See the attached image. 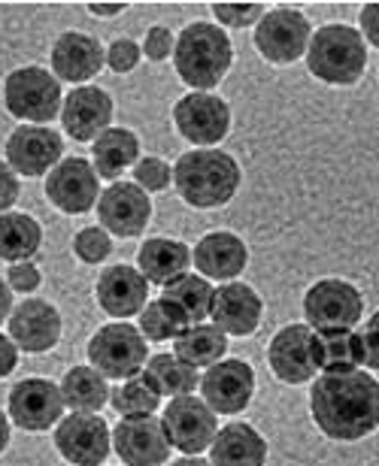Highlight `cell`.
I'll return each mask as SVG.
<instances>
[{
    "label": "cell",
    "mask_w": 379,
    "mask_h": 466,
    "mask_svg": "<svg viewBox=\"0 0 379 466\" xmlns=\"http://www.w3.org/2000/svg\"><path fill=\"white\" fill-rule=\"evenodd\" d=\"M177 358L186 360L189 367H212L225 358L228 351V337L216 324H191L177 337Z\"/></svg>",
    "instance_id": "d6a6232c"
},
{
    "label": "cell",
    "mask_w": 379,
    "mask_h": 466,
    "mask_svg": "<svg viewBox=\"0 0 379 466\" xmlns=\"http://www.w3.org/2000/svg\"><path fill=\"white\" fill-rule=\"evenodd\" d=\"M200 394L212 412L240 415L252 403L255 372L246 360H219L200 376Z\"/></svg>",
    "instance_id": "2e32d148"
},
{
    "label": "cell",
    "mask_w": 379,
    "mask_h": 466,
    "mask_svg": "<svg viewBox=\"0 0 379 466\" xmlns=\"http://www.w3.org/2000/svg\"><path fill=\"white\" fill-rule=\"evenodd\" d=\"M212 294L216 288L210 285V279L186 273L164 288L161 300L186 328H191V324H203V319L212 312Z\"/></svg>",
    "instance_id": "f1b7e54d"
},
{
    "label": "cell",
    "mask_w": 379,
    "mask_h": 466,
    "mask_svg": "<svg viewBox=\"0 0 379 466\" xmlns=\"http://www.w3.org/2000/svg\"><path fill=\"white\" fill-rule=\"evenodd\" d=\"M364 346V367L379 370V312L371 315V321L364 324V330L358 333Z\"/></svg>",
    "instance_id": "b9f144b4"
},
{
    "label": "cell",
    "mask_w": 379,
    "mask_h": 466,
    "mask_svg": "<svg viewBox=\"0 0 379 466\" xmlns=\"http://www.w3.org/2000/svg\"><path fill=\"white\" fill-rule=\"evenodd\" d=\"M137 161H140V139H137L134 130L107 127L95 139V161H91V167H95L97 179L118 182V176Z\"/></svg>",
    "instance_id": "83f0119b"
},
{
    "label": "cell",
    "mask_w": 379,
    "mask_h": 466,
    "mask_svg": "<svg viewBox=\"0 0 379 466\" xmlns=\"http://www.w3.org/2000/svg\"><path fill=\"white\" fill-rule=\"evenodd\" d=\"M109 403H113V409L122 418H134V415H155L161 397L140 372L134 379H125V385H118L116 390H109Z\"/></svg>",
    "instance_id": "836d02e7"
},
{
    "label": "cell",
    "mask_w": 379,
    "mask_h": 466,
    "mask_svg": "<svg viewBox=\"0 0 379 466\" xmlns=\"http://www.w3.org/2000/svg\"><path fill=\"white\" fill-rule=\"evenodd\" d=\"M109 427L104 418L88 412H73L55 427V449L73 466H104L109 458Z\"/></svg>",
    "instance_id": "7c38bea8"
},
{
    "label": "cell",
    "mask_w": 379,
    "mask_h": 466,
    "mask_svg": "<svg viewBox=\"0 0 379 466\" xmlns=\"http://www.w3.org/2000/svg\"><path fill=\"white\" fill-rule=\"evenodd\" d=\"M170 182H173V170L161 157H143V161L134 164V185H140L146 194L168 191Z\"/></svg>",
    "instance_id": "8d00e7d4"
},
{
    "label": "cell",
    "mask_w": 379,
    "mask_h": 466,
    "mask_svg": "<svg viewBox=\"0 0 379 466\" xmlns=\"http://www.w3.org/2000/svg\"><path fill=\"white\" fill-rule=\"evenodd\" d=\"M267 442L252 424H228L210 445L212 466H264Z\"/></svg>",
    "instance_id": "484cf974"
},
{
    "label": "cell",
    "mask_w": 379,
    "mask_h": 466,
    "mask_svg": "<svg viewBox=\"0 0 379 466\" xmlns=\"http://www.w3.org/2000/svg\"><path fill=\"white\" fill-rule=\"evenodd\" d=\"M95 294H97L100 309H104L109 319H131V315L143 312L146 297H149V282L143 279L140 269L118 264L100 273Z\"/></svg>",
    "instance_id": "603a6c76"
},
{
    "label": "cell",
    "mask_w": 379,
    "mask_h": 466,
    "mask_svg": "<svg viewBox=\"0 0 379 466\" xmlns=\"http://www.w3.org/2000/svg\"><path fill=\"white\" fill-rule=\"evenodd\" d=\"M173 46H177V40H173V34L168 31L164 25H155L149 27V34H146V43H143V55L149 61H164L173 55Z\"/></svg>",
    "instance_id": "60d3db41"
},
{
    "label": "cell",
    "mask_w": 379,
    "mask_h": 466,
    "mask_svg": "<svg viewBox=\"0 0 379 466\" xmlns=\"http://www.w3.org/2000/svg\"><path fill=\"white\" fill-rule=\"evenodd\" d=\"M173 125L189 143L210 148L221 143L230 130V109L221 97L210 91H191L173 106Z\"/></svg>",
    "instance_id": "8fae6325"
},
{
    "label": "cell",
    "mask_w": 379,
    "mask_h": 466,
    "mask_svg": "<svg viewBox=\"0 0 379 466\" xmlns=\"http://www.w3.org/2000/svg\"><path fill=\"white\" fill-rule=\"evenodd\" d=\"M364 315V297L343 279H322L303 294V319L310 330H355Z\"/></svg>",
    "instance_id": "52a82bcc"
},
{
    "label": "cell",
    "mask_w": 379,
    "mask_h": 466,
    "mask_svg": "<svg viewBox=\"0 0 379 466\" xmlns=\"http://www.w3.org/2000/svg\"><path fill=\"white\" fill-rule=\"evenodd\" d=\"M15 363H18V349H15V342L4 337L0 333V379H6L9 372L15 370Z\"/></svg>",
    "instance_id": "f6af8a7d"
},
{
    "label": "cell",
    "mask_w": 379,
    "mask_h": 466,
    "mask_svg": "<svg viewBox=\"0 0 379 466\" xmlns=\"http://www.w3.org/2000/svg\"><path fill=\"white\" fill-rule=\"evenodd\" d=\"M113 97L97 86H77L61 104V125L77 143H95L113 121Z\"/></svg>",
    "instance_id": "ffe728a7"
},
{
    "label": "cell",
    "mask_w": 379,
    "mask_h": 466,
    "mask_svg": "<svg viewBox=\"0 0 379 466\" xmlns=\"http://www.w3.org/2000/svg\"><path fill=\"white\" fill-rule=\"evenodd\" d=\"M46 198L52 200L55 209L67 212V216H86L88 209H95L100 198V179L91 161H86V157H64L46 176Z\"/></svg>",
    "instance_id": "4fadbf2b"
},
{
    "label": "cell",
    "mask_w": 379,
    "mask_h": 466,
    "mask_svg": "<svg viewBox=\"0 0 379 466\" xmlns=\"http://www.w3.org/2000/svg\"><path fill=\"white\" fill-rule=\"evenodd\" d=\"M61 161H64V139L52 127L43 125L15 127L6 139V164L15 176H25V179L49 176Z\"/></svg>",
    "instance_id": "30bf717a"
},
{
    "label": "cell",
    "mask_w": 379,
    "mask_h": 466,
    "mask_svg": "<svg viewBox=\"0 0 379 466\" xmlns=\"http://www.w3.org/2000/svg\"><path fill=\"white\" fill-rule=\"evenodd\" d=\"M43 246V228L34 216L25 212H4L0 216V260L22 264L31 260Z\"/></svg>",
    "instance_id": "f546056e"
},
{
    "label": "cell",
    "mask_w": 379,
    "mask_h": 466,
    "mask_svg": "<svg viewBox=\"0 0 379 466\" xmlns=\"http://www.w3.org/2000/svg\"><path fill=\"white\" fill-rule=\"evenodd\" d=\"M182 330H186V324H182L177 315H173L168 306H164L161 297L143 306V312H140V333H143V339L168 342V339H177Z\"/></svg>",
    "instance_id": "e575fe53"
},
{
    "label": "cell",
    "mask_w": 379,
    "mask_h": 466,
    "mask_svg": "<svg viewBox=\"0 0 379 466\" xmlns=\"http://www.w3.org/2000/svg\"><path fill=\"white\" fill-rule=\"evenodd\" d=\"M113 449L128 466H161L170 458V442L161 418L134 415L118 418L113 431Z\"/></svg>",
    "instance_id": "5bb4252c"
},
{
    "label": "cell",
    "mask_w": 379,
    "mask_h": 466,
    "mask_svg": "<svg viewBox=\"0 0 379 466\" xmlns=\"http://www.w3.org/2000/svg\"><path fill=\"white\" fill-rule=\"evenodd\" d=\"M267 360L276 379L285 385H303L316 376V360H312V330L307 324H289L282 328L267 346Z\"/></svg>",
    "instance_id": "7402d4cb"
},
{
    "label": "cell",
    "mask_w": 379,
    "mask_h": 466,
    "mask_svg": "<svg viewBox=\"0 0 379 466\" xmlns=\"http://www.w3.org/2000/svg\"><path fill=\"white\" fill-rule=\"evenodd\" d=\"M161 424L164 433H168L170 449H179L189 458H198L200 451H207L219 433L216 412L194 394L173 397L168 409H164Z\"/></svg>",
    "instance_id": "ba28073f"
},
{
    "label": "cell",
    "mask_w": 379,
    "mask_h": 466,
    "mask_svg": "<svg viewBox=\"0 0 379 466\" xmlns=\"http://www.w3.org/2000/svg\"><path fill=\"white\" fill-rule=\"evenodd\" d=\"M230 61H234L230 36L210 22L186 25L177 36V46H173V64H177L179 79L194 91L216 88L228 76Z\"/></svg>",
    "instance_id": "3957f363"
},
{
    "label": "cell",
    "mask_w": 379,
    "mask_h": 466,
    "mask_svg": "<svg viewBox=\"0 0 379 466\" xmlns=\"http://www.w3.org/2000/svg\"><path fill=\"white\" fill-rule=\"evenodd\" d=\"M6 324H9V339L15 342V349H22L27 354L52 351L61 339V312L49 300H40V297L18 303L9 312Z\"/></svg>",
    "instance_id": "ac0fdd59"
},
{
    "label": "cell",
    "mask_w": 379,
    "mask_h": 466,
    "mask_svg": "<svg viewBox=\"0 0 379 466\" xmlns=\"http://www.w3.org/2000/svg\"><path fill=\"white\" fill-rule=\"evenodd\" d=\"M240 164L228 152L216 148H194V152L179 155L173 167V185L179 198L194 209H216L234 200L240 188Z\"/></svg>",
    "instance_id": "7a4b0ae2"
},
{
    "label": "cell",
    "mask_w": 379,
    "mask_h": 466,
    "mask_svg": "<svg viewBox=\"0 0 379 466\" xmlns=\"http://www.w3.org/2000/svg\"><path fill=\"white\" fill-rule=\"evenodd\" d=\"M64 415L61 388L49 379H22L9 390V418L27 433H43Z\"/></svg>",
    "instance_id": "9a60e30c"
},
{
    "label": "cell",
    "mask_w": 379,
    "mask_h": 466,
    "mask_svg": "<svg viewBox=\"0 0 379 466\" xmlns=\"http://www.w3.org/2000/svg\"><path fill=\"white\" fill-rule=\"evenodd\" d=\"M264 303L246 282H225L212 294V324L225 337H252L261 324Z\"/></svg>",
    "instance_id": "44dd1931"
},
{
    "label": "cell",
    "mask_w": 379,
    "mask_h": 466,
    "mask_svg": "<svg viewBox=\"0 0 379 466\" xmlns=\"http://www.w3.org/2000/svg\"><path fill=\"white\" fill-rule=\"evenodd\" d=\"M140 58H143V49L134 40H128V36L116 40L107 49V67L118 73V76H122V73H131L137 64H140Z\"/></svg>",
    "instance_id": "f35d334b"
},
{
    "label": "cell",
    "mask_w": 379,
    "mask_h": 466,
    "mask_svg": "<svg viewBox=\"0 0 379 466\" xmlns=\"http://www.w3.org/2000/svg\"><path fill=\"white\" fill-rule=\"evenodd\" d=\"M88 13L97 18H113L118 13H125V4H88Z\"/></svg>",
    "instance_id": "bcb514c9"
},
{
    "label": "cell",
    "mask_w": 379,
    "mask_h": 466,
    "mask_svg": "<svg viewBox=\"0 0 379 466\" xmlns=\"http://www.w3.org/2000/svg\"><path fill=\"white\" fill-rule=\"evenodd\" d=\"M58 388H61L64 406H70L73 412L95 415L109 403V385L95 367H73V370H67Z\"/></svg>",
    "instance_id": "4dcf8cb0"
},
{
    "label": "cell",
    "mask_w": 379,
    "mask_h": 466,
    "mask_svg": "<svg viewBox=\"0 0 379 466\" xmlns=\"http://www.w3.org/2000/svg\"><path fill=\"white\" fill-rule=\"evenodd\" d=\"M18 191H22V185H18V176L9 170L6 161H0V216L9 212V207L18 200Z\"/></svg>",
    "instance_id": "7bdbcfd3"
},
{
    "label": "cell",
    "mask_w": 379,
    "mask_h": 466,
    "mask_svg": "<svg viewBox=\"0 0 379 466\" xmlns=\"http://www.w3.org/2000/svg\"><path fill=\"white\" fill-rule=\"evenodd\" d=\"M143 379L159 390V397H186L194 394V388L200 385L198 370L189 367L186 360H179L177 354H155V358H149Z\"/></svg>",
    "instance_id": "1f68e13d"
},
{
    "label": "cell",
    "mask_w": 379,
    "mask_h": 466,
    "mask_svg": "<svg viewBox=\"0 0 379 466\" xmlns=\"http://www.w3.org/2000/svg\"><path fill=\"white\" fill-rule=\"evenodd\" d=\"M88 360L104 379H134L146 367V339L140 328L116 321L88 339Z\"/></svg>",
    "instance_id": "8992f818"
},
{
    "label": "cell",
    "mask_w": 379,
    "mask_h": 466,
    "mask_svg": "<svg viewBox=\"0 0 379 466\" xmlns=\"http://www.w3.org/2000/svg\"><path fill=\"white\" fill-rule=\"evenodd\" d=\"M6 445H9V418L0 412V454L6 451Z\"/></svg>",
    "instance_id": "c3c4849f"
},
{
    "label": "cell",
    "mask_w": 379,
    "mask_h": 466,
    "mask_svg": "<svg viewBox=\"0 0 379 466\" xmlns=\"http://www.w3.org/2000/svg\"><path fill=\"white\" fill-rule=\"evenodd\" d=\"M219 27H246L264 18V4H212Z\"/></svg>",
    "instance_id": "74e56055"
},
{
    "label": "cell",
    "mask_w": 379,
    "mask_h": 466,
    "mask_svg": "<svg viewBox=\"0 0 379 466\" xmlns=\"http://www.w3.org/2000/svg\"><path fill=\"white\" fill-rule=\"evenodd\" d=\"M310 412L328 440H364L379 427V381L364 370L322 372L310 390Z\"/></svg>",
    "instance_id": "6da1fadb"
},
{
    "label": "cell",
    "mask_w": 379,
    "mask_h": 466,
    "mask_svg": "<svg viewBox=\"0 0 379 466\" xmlns=\"http://www.w3.org/2000/svg\"><path fill=\"white\" fill-rule=\"evenodd\" d=\"M307 67L328 86H355L364 76L367 49L362 31L349 25H325L310 36Z\"/></svg>",
    "instance_id": "277c9868"
},
{
    "label": "cell",
    "mask_w": 379,
    "mask_h": 466,
    "mask_svg": "<svg viewBox=\"0 0 379 466\" xmlns=\"http://www.w3.org/2000/svg\"><path fill=\"white\" fill-rule=\"evenodd\" d=\"M137 264H140V273L146 282L168 288L170 282H177L179 276L189 273L191 267V248L179 239H164V237H152L140 246V255H137Z\"/></svg>",
    "instance_id": "d4e9b609"
},
{
    "label": "cell",
    "mask_w": 379,
    "mask_h": 466,
    "mask_svg": "<svg viewBox=\"0 0 379 466\" xmlns=\"http://www.w3.org/2000/svg\"><path fill=\"white\" fill-rule=\"evenodd\" d=\"M9 312H13V291H9L6 279H0V321H6Z\"/></svg>",
    "instance_id": "7dc6e473"
},
{
    "label": "cell",
    "mask_w": 379,
    "mask_h": 466,
    "mask_svg": "<svg viewBox=\"0 0 379 466\" xmlns=\"http://www.w3.org/2000/svg\"><path fill=\"white\" fill-rule=\"evenodd\" d=\"M40 282H43V276L31 260L9 264V269H6V285H9V291H15V294H34L36 288H40Z\"/></svg>",
    "instance_id": "ab89813d"
},
{
    "label": "cell",
    "mask_w": 379,
    "mask_h": 466,
    "mask_svg": "<svg viewBox=\"0 0 379 466\" xmlns=\"http://www.w3.org/2000/svg\"><path fill=\"white\" fill-rule=\"evenodd\" d=\"M194 267L203 279H216V282H230L246 269L249 248L246 242L230 230H212L207 233L198 246H194Z\"/></svg>",
    "instance_id": "cb8c5ba5"
},
{
    "label": "cell",
    "mask_w": 379,
    "mask_h": 466,
    "mask_svg": "<svg viewBox=\"0 0 379 466\" xmlns=\"http://www.w3.org/2000/svg\"><path fill=\"white\" fill-rule=\"evenodd\" d=\"M312 27L301 9H271L255 27V49L271 64H294L307 55Z\"/></svg>",
    "instance_id": "9c48e42d"
},
{
    "label": "cell",
    "mask_w": 379,
    "mask_h": 466,
    "mask_svg": "<svg viewBox=\"0 0 379 466\" xmlns=\"http://www.w3.org/2000/svg\"><path fill=\"white\" fill-rule=\"evenodd\" d=\"M312 360L322 372H355L364 367V346L355 330H312Z\"/></svg>",
    "instance_id": "4316f807"
},
{
    "label": "cell",
    "mask_w": 379,
    "mask_h": 466,
    "mask_svg": "<svg viewBox=\"0 0 379 466\" xmlns=\"http://www.w3.org/2000/svg\"><path fill=\"white\" fill-rule=\"evenodd\" d=\"M362 36H367V43L379 49V4H367L362 9Z\"/></svg>",
    "instance_id": "ee69618b"
},
{
    "label": "cell",
    "mask_w": 379,
    "mask_h": 466,
    "mask_svg": "<svg viewBox=\"0 0 379 466\" xmlns=\"http://www.w3.org/2000/svg\"><path fill=\"white\" fill-rule=\"evenodd\" d=\"M52 76L70 86H82L86 79H95L107 64V49L97 36H88L82 31H64L52 43Z\"/></svg>",
    "instance_id": "d6986e66"
},
{
    "label": "cell",
    "mask_w": 379,
    "mask_h": 466,
    "mask_svg": "<svg viewBox=\"0 0 379 466\" xmlns=\"http://www.w3.org/2000/svg\"><path fill=\"white\" fill-rule=\"evenodd\" d=\"M4 104L6 113L18 121L49 125L55 116H61V82L46 67H18L4 82Z\"/></svg>",
    "instance_id": "5b68a950"
},
{
    "label": "cell",
    "mask_w": 379,
    "mask_h": 466,
    "mask_svg": "<svg viewBox=\"0 0 379 466\" xmlns=\"http://www.w3.org/2000/svg\"><path fill=\"white\" fill-rule=\"evenodd\" d=\"M170 466H212V463H210V461H203V458H189V454H186V458L173 461Z\"/></svg>",
    "instance_id": "681fc988"
},
{
    "label": "cell",
    "mask_w": 379,
    "mask_h": 466,
    "mask_svg": "<svg viewBox=\"0 0 379 466\" xmlns=\"http://www.w3.org/2000/svg\"><path fill=\"white\" fill-rule=\"evenodd\" d=\"M97 218L104 230L116 233L122 239L140 237L152 218V200L140 185L113 182L97 198Z\"/></svg>",
    "instance_id": "e0dca14e"
},
{
    "label": "cell",
    "mask_w": 379,
    "mask_h": 466,
    "mask_svg": "<svg viewBox=\"0 0 379 466\" xmlns=\"http://www.w3.org/2000/svg\"><path fill=\"white\" fill-rule=\"evenodd\" d=\"M73 251L82 264H104L113 251V242H109V233L104 228H82L73 237Z\"/></svg>",
    "instance_id": "d590c367"
}]
</instances>
